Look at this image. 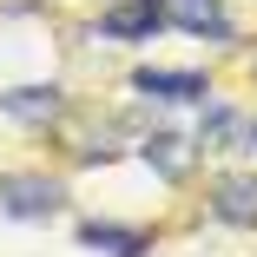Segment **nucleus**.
Returning <instances> with one entry per match:
<instances>
[{
	"label": "nucleus",
	"mask_w": 257,
	"mask_h": 257,
	"mask_svg": "<svg viewBox=\"0 0 257 257\" xmlns=\"http://www.w3.org/2000/svg\"><path fill=\"white\" fill-rule=\"evenodd\" d=\"M60 204H66V185L53 172H7L0 178V211L14 224H46Z\"/></svg>",
	"instance_id": "nucleus-1"
},
{
	"label": "nucleus",
	"mask_w": 257,
	"mask_h": 257,
	"mask_svg": "<svg viewBox=\"0 0 257 257\" xmlns=\"http://www.w3.org/2000/svg\"><path fill=\"white\" fill-rule=\"evenodd\" d=\"M211 218L231 224V231H250L257 224V172H224L211 185Z\"/></svg>",
	"instance_id": "nucleus-2"
},
{
	"label": "nucleus",
	"mask_w": 257,
	"mask_h": 257,
	"mask_svg": "<svg viewBox=\"0 0 257 257\" xmlns=\"http://www.w3.org/2000/svg\"><path fill=\"white\" fill-rule=\"evenodd\" d=\"M99 33H106V40H145V33H165V0H119L112 14H99Z\"/></svg>",
	"instance_id": "nucleus-3"
},
{
	"label": "nucleus",
	"mask_w": 257,
	"mask_h": 257,
	"mask_svg": "<svg viewBox=\"0 0 257 257\" xmlns=\"http://www.w3.org/2000/svg\"><path fill=\"white\" fill-rule=\"evenodd\" d=\"M165 27H178V33H198V40H231L224 0H165Z\"/></svg>",
	"instance_id": "nucleus-4"
},
{
	"label": "nucleus",
	"mask_w": 257,
	"mask_h": 257,
	"mask_svg": "<svg viewBox=\"0 0 257 257\" xmlns=\"http://www.w3.org/2000/svg\"><path fill=\"white\" fill-rule=\"evenodd\" d=\"M60 86H14V92H0V112L20 119V125H53L60 119Z\"/></svg>",
	"instance_id": "nucleus-5"
},
{
	"label": "nucleus",
	"mask_w": 257,
	"mask_h": 257,
	"mask_svg": "<svg viewBox=\"0 0 257 257\" xmlns=\"http://www.w3.org/2000/svg\"><path fill=\"white\" fill-rule=\"evenodd\" d=\"M132 86L152 92V99H204V73H152V66H139Z\"/></svg>",
	"instance_id": "nucleus-6"
},
{
	"label": "nucleus",
	"mask_w": 257,
	"mask_h": 257,
	"mask_svg": "<svg viewBox=\"0 0 257 257\" xmlns=\"http://www.w3.org/2000/svg\"><path fill=\"white\" fill-rule=\"evenodd\" d=\"M79 244L86 250H106V257H145L152 250L145 231H112V224H79Z\"/></svg>",
	"instance_id": "nucleus-7"
},
{
	"label": "nucleus",
	"mask_w": 257,
	"mask_h": 257,
	"mask_svg": "<svg viewBox=\"0 0 257 257\" xmlns=\"http://www.w3.org/2000/svg\"><path fill=\"white\" fill-rule=\"evenodd\" d=\"M145 165H152V172H165V178H185V172H191V139L152 132V139H145Z\"/></svg>",
	"instance_id": "nucleus-8"
},
{
	"label": "nucleus",
	"mask_w": 257,
	"mask_h": 257,
	"mask_svg": "<svg viewBox=\"0 0 257 257\" xmlns=\"http://www.w3.org/2000/svg\"><path fill=\"white\" fill-rule=\"evenodd\" d=\"M231 106H211V112H204V125H198V139H231Z\"/></svg>",
	"instance_id": "nucleus-9"
},
{
	"label": "nucleus",
	"mask_w": 257,
	"mask_h": 257,
	"mask_svg": "<svg viewBox=\"0 0 257 257\" xmlns=\"http://www.w3.org/2000/svg\"><path fill=\"white\" fill-rule=\"evenodd\" d=\"M244 139H250V145H257V119H250V132H244Z\"/></svg>",
	"instance_id": "nucleus-10"
}]
</instances>
